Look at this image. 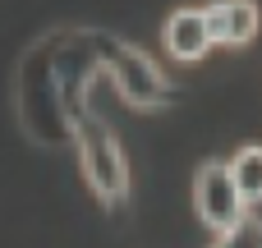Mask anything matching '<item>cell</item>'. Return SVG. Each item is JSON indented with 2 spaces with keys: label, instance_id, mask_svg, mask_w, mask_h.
<instances>
[{
  "label": "cell",
  "instance_id": "277c9868",
  "mask_svg": "<svg viewBox=\"0 0 262 248\" xmlns=\"http://www.w3.org/2000/svg\"><path fill=\"white\" fill-rule=\"evenodd\" d=\"M207 28L216 46H244L258 32V5L253 0H221L207 9Z\"/></svg>",
  "mask_w": 262,
  "mask_h": 248
},
{
  "label": "cell",
  "instance_id": "6da1fadb",
  "mask_svg": "<svg viewBox=\"0 0 262 248\" xmlns=\"http://www.w3.org/2000/svg\"><path fill=\"white\" fill-rule=\"evenodd\" d=\"M193 207H198V221L216 235H226L230 226H239L249 216V198L239 193L235 175H230V161H207L198 166L193 175Z\"/></svg>",
  "mask_w": 262,
  "mask_h": 248
},
{
  "label": "cell",
  "instance_id": "8992f818",
  "mask_svg": "<svg viewBox=\"0 0 262 248\" xmlns=\"http://www.w3.org/2000/svg\"><path fill=\"white\" fill-rule=\"evenodd\" d=\"M212 248H262V216H244L239 226H230L226 235H216Z\"/></svg>",
  "mask_w": 262,
  "mask_h": 248
},
{
  "label": "cell",
  "instance_id": "5b68a950",
  "mask_svg": "<svg viewBox=\"0 0 262 248\" xmlns=\"http://www.w3.org/2000/svg\"><path fill=\"white\" fill-rule=\"evenodd\" d=\"M230 175L249 202H262V147H239L230 156Z\"/></svg>",
  "mask_w": 262,
  "mask_h": 248
},
{
  "label": "cell",
  "instance_id": "7a4b0ae2",
  "mask_svg": "<svg viewBox=\"0 0 262 248\" xmlns=\"http://www.w3.org/2000/svg\"><path fill=\"white\" fill-rule=\"evenodd\" d=\"M74 133H78V143H83V170H88L92 189H97L101 198H124L129 175H124V161H120V147H115L111 129L97 124V120L78 106V115H74Z\"/></svg>",
  "mask_w": 262,
  "mask_h": 248
},
{
  "label": "cell",
  "instance_id": "3957f363",
  "mask_svg": "<svg viewBox=\"0 0 262 248\" xmlns=\"http://www.w3.org/2000/svg\"><path fill=\"white\" fill-rule=\"evenodd\" d=\"M161 41L175 60H203L212 41V28H207V9H175L161 28Z\"/></svg>",
  "mask_w": 262,
  "mask_h": 248
}]
</instances>
